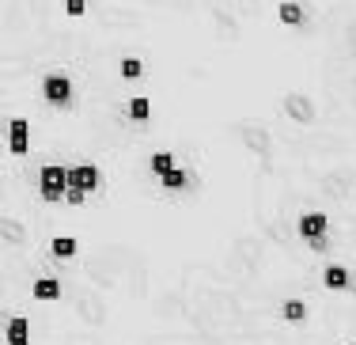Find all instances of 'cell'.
Masks as SVG:
<instances>
[{"label": "cell", "mask_w": 356, "mask_h": 345, "mask_svg": "<svg viewBox=\"0 0 356 345\" xmlns=\"http://www.w3.org/2000/svg\"><path fill=\"white\" fill-rule=\"evenodd\" d=\"M38 193L46 201H61L65 193H69V167L61 163H46L38 171Z\"/></svg>", "instance_id": "obj_1"}, {"label": "cell", "mask_w": 356, "mask_h": 345, "mask_svg": "<svg viewBox=\"0 0 356 345\" xmlns=\"http://www.w3.org/2000/svg\"><path fill=\"white\" fill-rule=\"evenodd\" d=\"M42 99H46L49 106H72L69 72H46V77H42Z\"/></svg>", "instance_id": "obj_2"}, {"label": "cell", "mask_w": 356, "mask_h": 345, "mask_svg": "<svg viewBox=\"0 0 356 345\" xmlns=\"http://www.w3.org/2000/svg\"><path fill=\"white\" fill-rule=\"evenodd\" d=\"M296 228H300V239H303V243H311V247H326L330 216H326V213H303Z\"/></svg>", "instance_id": "obj_3"}, {"label": "cell", "mask_w": 356, "mask_h": 345, "mask_svg": "<svg viewBox=\"0 0 356 345\" xmlns=\"http://www.w3.org/2000/svg\"><path fill=\"white\" fill-rule=\"evenodd\" d=\"M69 186L91 193V190L103 186V171H99L95 163H72V167H69Z\"/></svg>", "instance_id": "obj_4"}, {"label": "cell", "mask_w": 356, "mask_h": 345, "mask_svg": "<svg viewBox=\"0 0 356 345\" xmlns=\"http://www.w3.org/2000/svg\"><path fill=\"white\" fill-rule=\"evenodd\" d=\"M27 148H31L27 118H12V122H8V152H12V156H27Z\"/></svg>", "instance_id": "obj_5"}, {"label": "cell", "mask_w": 356, "mask_h": 345, "mask_svg": "<svg viewBox=\"0 0 356 345\" xmlns=\"http://www.w3.org/2000/svg\"><path fill=\"white\" fill-rule=\"evenodd\" d=\"M322 284H326L330 292H345V289H353V273H349L345 266L334 262V266L322 269Z\"/></svg>", "instance_id": "obj_6"}, {"label": "cell", "mask_w": 356, "mask_h": 345, "mask_svg": "<svg viewBox=\"0 0 356 345\" xmlns=\"http://www.w3.org/2000/svg\"><path fill=\"white\" fill-rule=\"evenodd\" d=\"M277 19H281L284 27H303V23H307V12H303V4H296V0H284V4L277 8Z\"/></svg>", "instance_id": "obj_7"}, {"label": "cell", "mask_w": 356, "mask_h": 345, "mask_svg": "<svg viewBox=\"0 0 356 345\" xmlns=\"http://www.w3.org/2000/svg\"><path fill=\"white\" fill-rule=\"evenodd\" d=\"M27 342H31L27 315H12V319H8V345H27Z\"/></svg>", "instance_id": "obj_8"}, {"label": "cell", "mask_w": 356, "mask_h": 345, "mask_svg": "<svg viewBox=\"0 0 356 345\" xmlns=\"http://www.w3.org/2000/svg\"><path fill=\"white\" fill-rule=\"evenodd\" d=\"M65 289L57 277H42V281H35V300H46V304H54V300H61Z\"/></svg>", "instance_id": "obj_9"}, {"label": "cell", "mask_w": 356, "mask_h": 345, "mask_svg": "<svg viewBox=\"0 0 356 345\" xmlns=\"http://www.w3.org/2000/svg\"><path fill=\"white\" fill-rule=\"evenodd\" d=\"M175 167H178V159H175L171 152H156V156H152V159H148V171H152V175H156V179H159V182H163V179H167V175H171V171H175Z\"/></svg>", "instance_id": "obj_10"}, {"label": "cell", "mask_w": 356, "mask_h": 345, "mask_svg": "<svg viewBox=\"0 0 356 345\" xmlns=\"http://www.w3.org/2000/svg\"><path fill=\"white\" fill-rule=\"evenodd\" d=\"M49 255L61 258V262H65V258H76V239H72V235H57V239L49 243Z\"/></svg>", "instance_id": "obj_11"}, {"label": "cell", "mask_w": 356, "mask_h": 345, "mask_svg": "<svg viewBox=\"0 0 356 345\" xmlns=\"http://www.w3.org/2000/svg\"><path fill=\"white\" fill-rule=\"evenodd\" d=\"M281 315H284V323H303V319H307V304H303V300H284L281 304Z\"/></svg>", "instance_id": "obj_12"}, {"label": "cell", "mask_w": 356, "mask_h": 345, "mask_svg": "<svg viewBox=\"0 0 356 345\" xmlns=\"http://www.w3.org/2000/svg\"><path fill=\"white\" fill-rule=\"evenodd\" d=\"M125 114H129L133 122H148V118H152V103L144 95H137V99H129V103H125Z\"/></svg>", "instance_id": "obj_13"}, {"label": "cell", "mask_w": 356, "mask_h": 345, "mask_svg": "<svg viewBox=\"0 0 356 345\" xmlns=\"http://www.w3.org/2000/svg\"><path fill=\"white\" fill-rule=\"evenodd\" d=\"M118 72H122L125 80H137V77H144V61H140V57H122Z\"/></svg>", "instance_id": "obj_14"}, {"label": "cell", "mask_w": 356, "mask_h": 345, "mask_svg": "<svg viewBox=\"0 0 356 345\" xmlns=\"http://www.w3.org/2000/svg\"><path fill=\"white\" fill-rule=\"evenodd\" d=\"M163 186L171 190V193H178V190H186V186H190V175H186V167H175V171L163 179Z\"/></svg>", "instance_id": "obj_15"}, {"label": "cell", "mask_w": 356, "mask_h": 345, "mask_svg": "<svg viewBox=\"0 0 356 345\" xmlns=\"http://www.w3.org/2000/svg\"><path fill=\"white\" fill-rule=\"evenodd\" d=\"M65 12H69V15H83V12H88V0H65Z\"/></svg>", "instance_id": "obj_16"}, {"label": "cell", "mask_w": 356, "mask_h": 345, "mask_svg": "<svg viewBox=\"0 0 356 345\" xmlns=\"http://www.w3.org/2000/svg\"><path fill=\"white\" fill-rule=\"evenodd\" d=\"M65 201H69V205H83V201H88V193H83V190H72V186H69V193H65Z\"/></svg>", "instance_id": "obj_17"}]
</instances>
